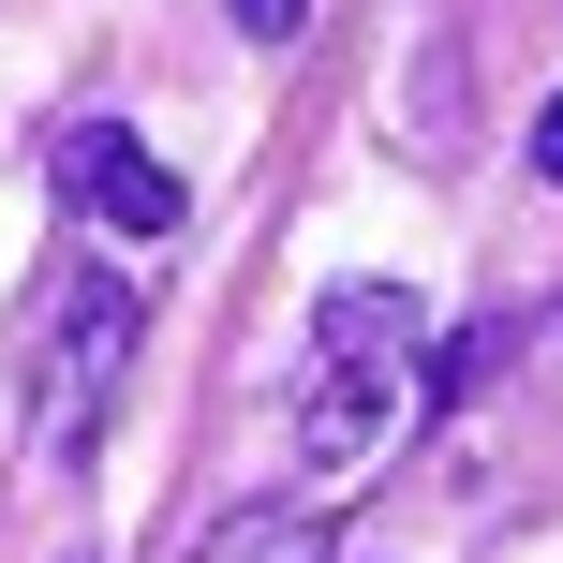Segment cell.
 <instances>
[{
  "label": "cell",
  "mask_w": 563,
  "mask_h": 563,
  "mask_svg": "<svg viewBox=\"0 0 563 563\" xmlns=\"http://www.w3.org/2000/svg\"><path fill=\"white\" fill-rule=\"evenodd\" d=\"M75 563H89V549H75Z\"/></svg>",
  "instance_id": "ba28073f"
},
{
  "label": "cell",
  "mask_w": 563,
  "mask_h": 563,
  "mask_svg": "<svg viewBox=\"0 0 563 563\" xmlns=\"http://www.w3.org/2000/svg\"><path fill=\"white\" fill-rule=\"evenodd\" d=\"M134 341H148V297L119 267L59 253L30 282V445L45 460H89V430H104L119 386H134Z\"/></svg>",
  "instance_id": "7a4b0ae2"
},
{
  "label": "cell",
  "mask_w": 563,
  "mask_h": 563,
  "mask_svg": "<svg viewBox=\"0 0 563 563\" xmlns=\"http://www.w3.org/2000/svg\"><path fill=\"white\" fill-rule=\"evenodd\" d=\"M416 416H430V311L400 282H341L297 356V475L356 489L386 445H416Z\"/></svg>",
  "instance_id": "6da1fadb"
},
{
  "label": "cell",
  "mask_w": 563,
  "mask_h": 563,
  "mask_svg": "<svg viewBox=\"0 0 563 563\" xmlns=\"http://www.w3.org/2000/svg\"><path fill=\"white\" fill-rule=\"evenodd\" d=\"M59 194H75V208H89L104 238H148V253H164V238L194 223L178 164H164L148 134H119V119H75V134H59Z\"/></svg>",
  "instance_id": "3957f363"
},
{
  "label": "cell",
  "mask_w": 563,
  "mask_h": 563,
  "mask_svg": "<svg viewBox=\"0 0 563 563\" xmlns=\"http://www.w3.org/2000/svg\"><path fill=\"white\" fill-rule=\"evenodd\" d=\"M223 15L253 30V45H297V30H311V0H223Z\"/></svg>",
  "instance_id": "8992f818"
},
{
  "label": "cell",
  "mask_w": 563,
  "mask_h": 563,
  "mask_svg": "<svg viewBox=\"0 0 563 563\" xmlns=\"http://www.w3.org/2000/svg\"><path fill=\"white\" fill-rule=\"evenodd\" d=\"M534 178H549V194H563V89H549V104H534Z\"/></svg>",
  "instance_id": "52a82bcc"
},
{
  "label": "cell",
  "mask_w": 563,
  "mask_h": 563,
  "mask_svg": "<svg viewBox=\"0 0 563 563\" xmlns=\"http://www.w3.org/2000/svg\"><path fill=\"white\" fill-rule=\"evenodd\" d=\"M371 134H386L400 164H460V148H475V89H460V15H445V0H430L416 59L371 89Z\"/></svg>",
  "instance_id": "277c9868"
},
{
  "label": "cell",
  "mask_w": 563,
  "mask_h": 563,
  "mask_svg": "<svg viewBox=\"0 0 563 563\" xmlns=\"http://www.w3.org/2000/svg\"><path fill=\"white\" fill-rule=\"evenodd\" d=\"M208 563H327V534H311V519H238Z\"/></svg>",
  "instance_id": "5b68a950"
}]
</instances>
